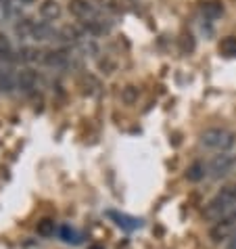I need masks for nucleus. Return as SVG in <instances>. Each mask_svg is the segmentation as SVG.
Wrapping results in <instances>:
<instances>
[{"mask_svg":"<svg viewBox=\"0 0 236 249\" xmlns=\"http://www.w3.org/2000/svg\"><path fill=\"white\" fill-rule=\"evenodd\" d=\"M136 96H138V90L134 86H128L126 90H123V101H126V103H134Z\"/></svg>","mask_w":236,"mask_h":249,"instance_id":"obj_21","label":"nucleus"},{"mask_svg":"<svg viewBox=\"0 0 236 249\" xmlns=\"http://www.w3.org/2000/svg\"><path fill=\"white\" fill-rule=\"evenodd\" d=\"M88 249H105V247H102V245H90Z\"/></svg>","mask_w":236,"mask_h":249,"instance_id":"obj_25","label":"nucleus"},{"mask_svg":"<svg viewBox=\"0 0 236 249\" xmlns=\"http://www.w3.org/2000/svg\"><path fill=\"white\" fill-rule=\"evenodd\" d=\"M101 2H102V4H105V2H109V0H101Z\"/></svg>","mask_w":236,"mask_h":249,"instance_id":"obj_26","label":"nucleus"},{"mask_svg":"<svg viewBox=\"0 0 236 249\" xmlns=\"http://www.w3.org/2000/svg\"><path fill=\"white\" fill-rule=\"evenodd\" d=\"M218 51H219V54H224V57H228V59H236V36L224 38L219 42Z\"/></svg>","mask_w":236,"mask_h":249,"instance_id":"obj_15","label":"nucleus"},{"mask_svg":"<svg viewBox=\"0 0 236 249\" xmlns=\"http://www.w3.org/2000/svg\"><path fill=\"white\" fill-rule=\"evenodd\" d=\"M54 38H57L61 44H78L84 36H82V32L75 25H63L61 30H57V36Z\"/></svg>","mask_w":236,"mask_h":249,"instance_id":"obj_8","label":"nucleus"},{"mask_svg":"<svg viewBox=\"0 0 236 249\" xmlns=\"http://www.w3.org/2000/svg\"><path fill=\"white\" fill-rule=\"evenodd\" d=\"M57 36V30L51 25V21H38L36 27H34V40H38V42H46V40H51Z\"/></svg>","mask_w":236,"mask_h":249,"instance_id":"obj_11","label":"nucleus"},{"mask_svg":"<svg viewBox=\"0 0 236 249\" xmlns=\"http://www.w3.org/2000/svg\"><path fill=\"white\" fill-rule=\"evenodd\" d=\"M234 234H236V212L228 213V216L218 220V222H213V226L209 228V239L213 243H224V241L228 243Z\"/></svg>","mask_w":236,"mask_h":249,"instance_id":"obj_3","label":"nucleus"},{"mask_svg":"<svg viewBox=\"0 0 236 249\" xmlns=\"http://www.w3.org/2000/svg\"><path fill=\"white\" fill-rule=\"evenodd\" d=\"M69 13L71 15H75L78 19H92L96 17V13H94V6L88 2V0H71L69 2Z\"/></svg>","mask_w":236,"mask_h":249,"instance_id":"obj_6","label":"nucleus"},{"mask_svg":"<svg viewBox=\"0 0 236 249\" xmlns=\"http://www.w3.org/2000/svg\"><path fill=\"white\" fill-rule=\"evenodd\" d=\"M101 69H105V73H111L113 71V63L111 61H101Z\"/></svg>","mask_w":236,"mask_h":249,"instance_id":"obj_22","label":"nucleus"},{"mask_svg":"<svg viewBox=\"0 0 236 249\" xmlns=\"http://www.w3.org/2000/svg\"><path fill=\"white\" fill-rule=\"evenodd\" d=\"M36 82H38V73L34 71V69H21V71L17 73V88L23 92H30L36 88Z\"/></svg>","mask_w":236,"mask_h":249,"instance_id":"obj_7","label":"nucleus"},{"mask_svg":"<svg viewBox=\"0 0 236 249\" xmlns=\"http://www.w3.org/2000/svg\"><path fill=\"white\" fill-rule=\"evenodd\" d=\"M207 170H209V176L215 178V180H221V178L230 176L232 170H234V159L228 155V153H219L215 155L209 165H207Z\"/></svg>","mask_w":236,"mask_h":249,"instance_id":"obj_4","label":"nucleus"},{"mask_svg":"<svg viewBox=\"0 0 236 249\" xmlns=\"http://www.w3.org/2000/svg\"><path fill=\"white\" fill-rule=\"evenodd\" d=\"M107 216L113 220V222L121 228V231H136V228H140L142 226V220L140 218H134V216H128V213H121V212H113V210H109L107 212Z\"/></svg>","mask_w":236,"mask_h":249,"instance_id":"obj_5","label":"nucleus"},{"mask_svg":"<svg viewBox=\"0 0 236 249\" xmlns=\"http://www.w3.org/2000/svg\"><path fill=\"white\" fill-rule=\"evenodd\" d=\"M226 249H236V234H234V237H232L230 241H228V245H226Z\"/></svg>","mask_w":236,"mask_h":249,"instance_id":"obj_23","label":"nucleus"},{"mask_svg":"<svg viewBox=\"0 0 236 249\" xmlns=\"http://www.w3.org/2000/svg\"><path fill=\"white\" fill-rule=\"evenodd\" d=\"M34 27H36V21L30 17H21V19H17L15 21V36L19 40H27V38H32L34 36Z\"/></svg>","mask_w":236,"mask_h":249,"instance_id":"obj_9","label":"nucleus"},{"mask_svg":"<svg viewBox=\"0 0 236 249\" xmlns=\"http://www.w3.org/2000/svg\"><path fill=\"white\" fill-rule=\"evenodd\" d=\"M207 174H209L207 165L203 161H194V163L188 165V170H186V180L188 182H201Z\"/></svg>","mask_w":236,"mask_h":249,"instance_id":"obj_12","label":"nucleus"},{"mask_svg":"<svg viewBox=\"0 0 236 249\" xmlns=\"http://www.w3.org/2000/svg\"><path fill=\"white\" fill-rule=\"evenodd\" d=\"M61 4L57 0H44L42 4H40V15H42L44 21H57L61 17Z\"/></svg>","mask_w":236,"mask_h":249,"instance_id":"obj_10","label":"nucleus"},{"mask_svg":"<svg viewBox=\"0 0 236 249\" xmlns=\"http://www.w3.org/2000/svg\"><path fill=\"white\" fill-rule=\"evenodd\" d=\"M0 59L2 61L13 59V46H11V40L6 38V34H0Z\"/></svg>","mask_w":236,"mask_h":249,"instance_id":"obj_20","label":"nucleus"},{"mask_svg":"<svg viewBox=\"0 0 236 249\" xmlns=\"http://www.w3.org/2000/svg\"><path fill=\"white\" fill-rule=\"evenodd\" d=\"M36 231H38L40 237H52V234L57 232V224H54V220L44 218V220H40V222H38Z\"/></svg>","mask_w":236,"mask_h":249,"instance_id":"obj_17","label":"nucleus"},{"mask_svg":"<svg viewBox=\"0 0 236 249\" xmlns=\"http://www.w3.org/2000/svg\"><path fill=\"white\" fill-rule=\"evenodd\" d=\"M15 84H17V75H13L11 69H4V71H0V90L9 92Z\"/></svg>","mask_w":236,"mask_h":249,"instance_id":"obj_19","label":"nucleus"},{"mask_svg":"<svg viewBox=\"0 0 236 249\" xmlns=\"http://www.w3.org/2000/svg\"><path fill=\"white\" fill-rule=\"evenodd\" d=\"M201 13H203L207 19H218V17L224 15V4L218 2V0H209V2H203Z\"/></svg>","mask_w":236,"mask_h":249,"instance_id":"obj_13","label":"nucleus"},{"mask_svg":"<svg viewBox=\"0 0 236 249\" xmlns=\"http://www.w3.org/2000/svg\"><path fill=\"white\" fill-rule=\"evenodd\" d=\"M78 48H80L82 54H86V57H94V54L99 53V46H96V42L92 38H86V36L78 42Z\"/></svg>","mask_w":236,"mask_h":249,"instance_id":"obj_18","label":"nucleus"},{"mask_svg":"<svg viewBox=\"0 0 236 249\" xmlns=\"http://www.w3.org/2000/svg\"><path fill=\"white\" fill-rule=\"evenodd\" d=\"M42 59V53L38 48H32V46H21L19 48V54H17V61H23V63H34V61Z\"/></svg>","mask_w":236,"mask_h":249,"instance_id":"obj_16","label":"nucleus"},{"mask_svg":"<svg viewBox=\"0 0 236 249\" xmlns=\"http://www.w3.org/2000/svg\"><path fill=\"white\" fill-rule=\"evenodd\" d=\"M17 2H19V4H32L34 0H17Z\"/></svg>","mask_w":236,"mask_h":249,"instance_id":"obj_24","label":"nucleus"},{"mask_svg":"<svg viewBox=\"0 0 236 249\" xmlns=\"http://www.w3.org/2000/svg\"><path fill=\"white\" fill-rule=\"evenodd\" d=\"M232 212H236V184H228L209 199V203L203 210V218L207 222H218Z\"/></svg>","mask_w":236,"mask_h":249,"instance_id":"obj_1","label":"nucleus"},{"mask_svg":"<svg viewBox=\"0 0 236 249\" xmlns=\"http://www.w3.org/2000/svg\"><path fill=\"white\" fill-rule=\"evenodd\" d=\"M59 237L65 241V243H71V245H78L82 243V234L75 231V228H71L69 224H63L59 228Z\"/></svg>","mask_w":236,"mask_h":249,"instance_id":"obj_14","label":"nucleus"},{"mask_svg":"<svg viewBox=\"0 0 236 249\" xmlns=\"http://www.w3.org/2000/svg\"><path fill=\"white\" fill-rule=\"evenodd\" d=\"M236 142V134L226 128H209L201 134V144L218 153H226L228 149H232Z\"/></svg>","mask_w":236,"mask_h":249,"instance_id":"obj_2","label":"nucleus"}]
</instances>
